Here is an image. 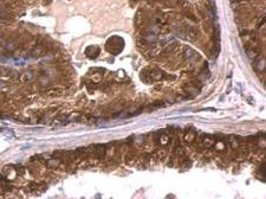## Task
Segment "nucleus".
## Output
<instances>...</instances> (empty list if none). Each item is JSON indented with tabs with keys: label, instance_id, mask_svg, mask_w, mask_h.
<instances>
[{
	"label": "nucleus",
	"instance_id": "f257e3e1",
	"mask_svg": "<svg viewBox=\"0 0 266 199\" xmlns=\"http://www.w3.org/2000/svg\"><path fill=\"white\" fill-rule=\"evenodd\" d=\"M105 47L111 55H118L124 47V40L118 36H112L107 40Z\"/></svg>",
	"mask_w": 266,
	"mask_h": 199
},
{
	"label": "nucleus",
	"instance_id": "f03ea898",
	"mask_svg": "<svg viewBox=\"0 0 266 199\" xmlns=\"http://www.w3.org/2000/svg\"><path fill=\"white\" fill-rule=\"evenodd\" d=\"M183 57L187 59V60H189V62H196L198 59H199V55L194 51L193 49H191V47H186L185 49V51H183Z\"/></svg>",
	"mask_w": 266,
	"mask_h": 199
},
{
	"label": "nucleus",
	"instance_id": "7ed1b4c3",
	"mask_svg": "<svg viewBox=\"0 0 266 199\" xmlns=\"http://www.w3.org/2000/svg\"><path fill=\"white\" fill-rule=\"evenodd\" d=\"M99 52H101V49H99L98 46H96V45H95V46H94V45L88 46V47L85 49V55H86V57L91 58V59L97 58L98 55H99Z\"/></svg>",
	"mask_w": 266,
	"mask_h": 199
},
{
	"label": "nucleus",
	"instance_id": "20e7f679",
	"mask_svg": "<svg viewBox=\"0 0 266 199\" xmlns=\"http://www.w3.org/2000/svg\"><path fill=\"white\" fill-rule=\"evenodd\" d=\"M31 55H32L33 57H42V56L45 55V49H44L43 46H36V47L32 50Z\"/></svg>",
	"mask_w": 266,
	"mask_h": 199
},
{
	"label": "nucleus",
	"instance_id": "39448f33",
	"mask_svg": "<svg viewBox=\"0 0 266 199\" xmlns=\"http://www.w3.org/2000/svg\"><path fill=\"white\" fill-rule=\"evenodd\" d=\"M149 77L151 81H157V80H161L162 77V72L157 69H153L150 72H149Z\"/></svg>",
	"mask_w": 266,
	"mask_h": 199
},
{
	"label": "nucleus",
	"instance_id": "423d86ee",
	"mask_svg": "<svg viewBox=\"0 0 266 199\" xmlns=\"http://www.w3.org/2000/svg\"><path fill=\"white\" fill-rule=\"evenodd\" d=\"M185 91L187 94H189V95H192V96H196L200 93V90L196 88V86H194V85H186L185 86Z\"/></svg>",
	"mask_w": 266,
	"mask_h": 199
},
{
	"label": "nucleus",
	"instance_id": "0eeeda50",
	"mask_svg": "<svg viewBox=\"0 0 266 199\" xmlns=\"http://www.w3.org/2000/svg\"><path fill=\"white\" fill-rule=\"evenodd\" d=\"M256 68L258 71H263L265 69V59L263 57H259L258 60L256 62Z\"/></svg>",
	"mask_w": 266,
	"mask_h": 199
},
{
	"label": "nucleus",
	"instance_id": "6e6552de",
	"mask_svg": "<svg viewBox=\"0 0 266 199\" xmlns=\"http://www.w3.org/2000/svg\"><path fill=\"white\" fill-rule=\"evenodd\" d=\"M183 140L186 141V142H193L194 140H195V133H192V132H187L186 134H185V136H183Z\"/></svg>",
	"mask_w": 266,
	"mask_h": 199
},
{
	"label": "nucleus",
	"instance_id": "1a4fd4ad",
	"mask_svg": "<svg viewBox=\"0 0 266 199\" xmlns=\"http://www.w3.org/2000/svg\"><path fill=\"white\" fill-rule=\"evenodd\" d=\"M144 40H146V42H149V43H155V42H157V36L154 34V33L146 34V36H144Z\"/></svg>",
	"mask_w": 266,
	"mask_h": 199
},
{
	"label": "nucleus",
	"instance_id": "9d476101",
	"mask_svg": "<svg viewBox=\"0 0 266 199\" xmlns=\"http://www.w3.org/2000/svg\"><path fill=\"white\" fill-rule=\"evenodd\" d=\"M38 82H39V84L40 85H47L49 84V78H47V76L46 75H42V76L39 77V80H38Z\"/></svg>",
	"mask_w": 266,
	"mask_h": 199
},
{
	"label": "nucleus",
	"instance_id": "9b49d317",
	"mask_svg": "<svg viewBox=\"0 0 266 199\" xmlns=\"http://www.w3.org/2000/svg\"><path fill=\"white\" fill-rule=\"evenodd\" d=\"M17 47V43L14 42H10L6 44V50H8V51H13V50H16Z\"/></svg>",
	"mask_w": 266,
	"mask_h": 199
},
{
	"label": "nucleus",
	"instance_id": "f8f14e48",
	"mask_svg": "<svg viewBox=\"0 0 266 199\" xmlns=\"http://www.w3.org/2000/svg\"><path fill=\"white\" fill-rule=\"evenodd\" d=\"M199 78H200V81L201 82H205V81H207L208 78H209V72L207 71V72H202L200 76H199Z\"/></svg>",
	"mask_w": 266,
	"mask_h": 199
},
{
	"label": "nucleus",
	"instance_id": "ddd939ff",
	"mask_svg": "<svg viewBox=\"0 0 266 199\" xmlns=\"http://www.w3.org/2000/svg\"><path fill=\"white\" fill-rule=\"evenodd\" d=\"M58 161L57 160H51V161H49V164H47V166L49 167H57L58 166Z\"/></svg>",
	"mask_w": 266,
	"mask_h": 199
},
{
	"label": "nucleus",
	"instance_id": "4468645a",
	"mask_svg": "<svg viewBox=\"0 0 266 199\" xmlns=\"http://www.w3.org/2000/svg\"><path fill=\"white\" fill-rule=\"evenodd\" d=\"M232 1H239V0H232Z\"/></svg>",
	"mask_w": 266,
	"mask_h": 199
}]
</instances>
